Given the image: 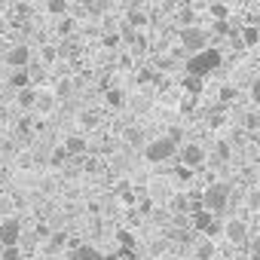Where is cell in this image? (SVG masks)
<instances>
[{
  "mask_svg": "<svg viewBox=\"0 0 260 260\" xmlns=\"http://www.w3.org/2000/svg\"><path fill=\"white\" fill-rule=\"evenodd\" d=\"M220 61H223L220 49L208 46V49H202V52H196V55L187 58V74L190 77H208V74H214L220 68Z\"/></svg>",
  "mask_w": 260,
  "mask_h": 260,
  "instance_id": "obj_1",
  "label": "cell"
},
{
  "mask_svg": "<svg viewBox=\"0 0 260 260\" xmlns=\"http://www.w3.org/2000/svg\"><path fill=\"white\" fill-rule=\"evenodd\" d=\"M175 153H178V138H172V135L153 138V141L144 147V159H147V162H153V166H159V162H169Z\"/></svg>",
  "mask_w": 260,
  "mask_h": 260,
  "instance_id": "obj_2",
  "label": "cell"
},
{
  "mask_svg": "<svg viewBox=\"0 0 260 260\" xmlns=\"http://www.w3.org/2000/svg\"><path fill=\"white\" fill-rule=\"evenodd\" d=\"M226 205H230V184L214 181V184H208V187L202 190V208H205V211L220 214Z\"/></svg>",
  "mask_w": 260,
  "mask_h": 260,
  "instance_id": "obj_3",
  "label": "cell"
},
{
  "mask_svg": "<svg viewBox=\"0 0 260 260\" xmlns=\"http://www.w3.org/2000/svg\"><path fill=\"white\" fill-rule=\"evenodd\" d=\"M208 40H211V31H208V28H202V25L181 28V46H184L190 55H196V52L208 49Z\"/></svg>",
  "mask_w": 260,
  "mask_h": 260,
  "instance_id": "obj_4",
  "label": "cell"
},
{
  "mask_svg": "<svg viewBox=\"0 0 260 260\" xmlns=\"http://www.w3.org/2000/svg\"><path fill=\"white\" fill-rule=\"evenodd\" d=\"M223 239L230 245H248L251 239V223L245 217H226L223 220Z\"/></svg>",
  "mask_w": 260,
  "mask_h": 260,
  "instance_id": "obj_5",
  "label": "cell"
},
{
  "mask_svg": "<svg viewBox=\"0 0 260 260\" xmlns=\"http://www.w3.org/2000/svg\"><path fill=\"white\" fill-rule=\"evenodd\" d=\"M193 226H196L199 233H205V236H217V233L223 230V223L217 220V214H211V211H205V208H196Z\"/></svg>",
  "mask_w": 260,
  "mask_h": 260,
  "instance_id": "obj_6",
  "label": "cell"
},
{
  "mask_svg": "<svg viewBox=\"0 0 260 260\" xmlns=\"http://www.w3.org/2000/svg\"><path fill=\"white\" fill-rule=\"evenodd\" d=\"M19 242H22V223H19L16 217H10V220L0 223V245H4V248H13V245H19Z\"/></svg>",
  "mask_w": 260,
  "mask_h": 260,
  "instance_id": "obj_7",
  "label": "cell"
},
{
  "mask_svg": "<svg viewBox=\"0 0 260 260\" xmlns=\"http://www.w3.org/2000/svg\"><path fill=\"white\" fill-rule=\"evenodd\" d=\"M7 64H10L13 71H28V64H31V49H28L25 43L13 46V49L7 52Z\"/></svg>",
  "mask_w": 260,
  "mask_h": 260,
  "instance_id": "obj_8",
  "label": "cell"
},
{
  "mask_svg": "<svg viewBox=\"0 0 260 260\" xmlns=\"http://www.w3.org/2000/svg\"><path fill=\"white\" fill-rule=\"evenodd\" d=\"M205 147H199V144H184L181 147V162H184V169H199L202 162H205Z\"/></svg>",
  "mask_w": 260,
  "mask_h": 260,
  "instance_id": "obj_9",
  "label": "cell"
},
{
  "mask_svg": "<svg viewBox=\"0 0 260 260\" xmlns=\"http://www.w3.org/2000/svg\"><path fill=\"white\" fill-rule=\"evenodd\" d=\"M55 104H58V95H55V89H43V86H37V113H52L55 110Z\"/></svg>",
  "mask_w": 260,
  "mask_h": 260,
  "instance_id": "obj_10",
  "label": "cell"
},
{
  "mask_svg": "<svg viewBox=\"0 0 260 260\" xmlns=\"http://www.w3.org/2000/svg\"><path fill=\"white\" fill-rule=\"evenodd\" d=\"M16 104H19L22 110H34V107H37V86L19 89V92H16Z\"/></svg>",
  "mask_w": 260,
  "mask_h": 260,
  "instance_id": "obj_11",
  "label": "cell"
},
{
  "mask_svg": "<svg viewBox=\"0 0 260 260\" xmlns=\"http://www.w3.org/2000/svg\"><path fill=\"white\" fill-rule=\"evenodd\" d=\"M61 147H64V150H68V153H71V156H83V153H86V150H89V141H86V138H83V135H68V138H64V144H61Z\"/></svg>",
  "mask_w": 260,
  "mask_h": 260,
  "instance_id": "obj_12",
  "label": "cell"
},
{
  "mask_svg": "<svg viewBox=\"0 0 260 260\" xmlns=\"http://www.w3.org/2000/svg\"><path fill=\"white\" fill-rule=\"evenodd\" d=\"M71 260H104V254L95 245H77L71 251Z\"/></svg>",
  "mask_w": 260,
  "mask_h": 260,
  "instance_id": "obj_13",
  "label": "cell"
},
{
  "mask_svg": "<svg viewBox=\"0 0 260 260\" xmlns=\"http://www.w3.org/2000/svg\"><path fill=\"white\" fill-rule=\"evenodd\" d=\"M10 86H13L16 92H19V89H28V86H31V74H28V71H13Z\"/></svg>",
  "mask_w": 260,
  "mask_h": 260,
  "instance_id": "obj_14",
  "label": "cell"
},
{
  "mask_svg": "<svg viewBox=\"0 0 260 260\" xmlns=\"http://www.w3.org/2000/svg\"><path fill=\"white\" fill-rule=\"evenodd\" d=\"M125 25H128V28H144V25H147V16H144L141 10H128V13H125Z\"/></svg>",
  "mask_w": 260,
  "mask_h": 260,
  "instance_id": "obj_15",
  "label": "cell"
},
{
  "mask_svg": "<svg viewBox=\"0 0 260 260\" xmlns=\"http://www.w3.org/2000/svg\"><path fill=\"white\" fill-rule=\"evenodd\" d=\"M116 242L125 248V254H132V248H135V236L128 233V230H122V233H116Z\"/></svg>",
  "mask_w": 260,
  "mask_h": 260,
  "instance_id": "obj_16",
  "label": "cell"
},
{
  "mask_svg": "<svg viewBox=\"0 0 260 260\" xmlns=\"http://www.w3.org/2000/svg\"><path fill=\"white\" fill-rule=\"evenodd\" d=\"M46 13L64 16V13H68V0H46Z\"/></svg>",
  "mask_w": 260,
  "mask_h": 260,
  "instance_id": "obj_17",
  "label": "cell"
},
{
  "mask_svg": "<svg viewBox=\"0 0 260 260\" xmlns=\"http://www.w3.org/2000/svg\"><path fill=\"white\" fill-rule=\"evenodd\" d=\"M80 122H83L86 128H95V125L101 122V116H98V110H83V113H80Z\"/></svg>",
  "mask_w": 260,
  "mask_h": 260,
  "instance_id": "obj_18",
  "label": "cell"
},
{
  "mask_svg": "<svg viewBox=\"0 0 260 260\" xmlns=\"http://www.w3.org/2000/svg\"><path fill=\"white\" fill-rule=\"evenodd\" d=\"M55 58H58V49H55V46H49V43L40 46V61H43V64H52Z\"/></svg>",
  "mask_w": 260,
  "mask_h": 260,
  "instance_id": "obj_19",
  "label": "cell"
},
{
  "mask_svg": "<svg viewBox=\"0 0 260 260\" xmlns=\"http://www.w3.org/2000/svg\"><path fill=\"white\" fill-rule=\"evenodd\" d=\"M184 89L190 92V95H196V92H202V77H184Z\"/></svg>",
  "mask_w": 260,
  "mask_h": 260,
  "instance_id": "obj_20",
  "label": "cell"
},
{
  "mask_svg": "<svg viewBox=\"0 0 260 260\" xmlns=\"http://www.w3.org/2000/svg\"><path fill=\"white\" fill-rule=\"evenodd\" d=\"M196 257H199V260H211V257H214V245H211V242L196 245Z\"/></svg>",
  "mask_w": 260,
  "mask_h": 260,
  "instance_id": "obj_21",
  "label": "cell"
},
{
  "mask_svg": "<svg viewBox=\"0 0 260 260\" xmlns=\"http://www.w3.org/2000/svg\"><path fill=\"white\" fill-rule=\"evenodd\" d=\"M242 40H245V46H254L260 40V28H245L242 31Z\"/></svg>",
  "mask_w": 260,
  "mask_h": 260,
  "instance_id": "obj_22",
  "label": "cell"
},
{
  "mask_svg": "<svg viewBox=\"0 0 260 260\" xmlns=\"http://www.w3.org/2000/svg\"><path fill=\"white\" fill-rule=\"evenodd\" d=\"M245 208H251V211H260V190H251V193L245 196Z\"/></svg>",
  "mask_w": 260,
  "mask_h": 260,
  "instance_id": "obj_23",
  "label": "cell"
},
{
  "mask_svg": "<svg viewBox=\"0 0 260 260\" xmlns=\"http://www.w3.org/2000/svg\"><path fill=\"white\" fill-rule=\"evenodd\" d=\"M122 101H125V95H122L119 89H107V104H110V107H119Z\"/></svg>",
  "mask_w": 260,
  "mask_h": 260,
  "instance_id": "obj_24",
  "label": "cell"
},
{
  "mask_svg": "<svg viewBox=\"0 0 260 260\" xmlns=\"http://www.w3.org/2000/svg\"><path fill=\"white\" fill-rule=\"evenodd\" d=\"M68 159H71V153H68L64 147H55V150H52V166H64Z\"/></svg>",
  "mask_w": 260,
  "mask_h": 260,
  "instance_id": "obj_25",
  "label": "cell"
},
{
  "mask_svg": "<svg viewBox=\"0 0 260 260\" xmlns=\"http://www.w3.org/2000/svg\"><path fill=\"white\" fill-rule=\"evenodd\" d=\"M64 242H68V233H55V236L49 239V251H58V248H64Z\"/></svg>",
  "mask_w": 260,
  "mask_h": 260,
  "instance_id": "obj_26",
  "label": "cell"
},
{
  "mask_svg": "<svg viewBox=\"0 0 260 260\" xmlns=\"http://www.w3.org/2000/svg\"><path fill=\"white\" fill-rule=\"evenodd\" d=\"M19 257H22L19 245H13V248H4V254H0V260H19Z\"/></svg>",
  "mask_w": 260,
  "mask_h": 260,
  "instance_id": "obj_27",
  "label": "cell"
},
{
  "mask_svg": "<svg viewBox=\"0 0 260 260\" xmlns=\"http://www.w3.org/2000/svg\"><path fill=\"white\" fill-rule=\"evenodd\" d=\"M172 208L175 211H187V196H175L172 199Z\"/></svg>",
  "mask_w": 260,
  "mask_h": 260,
  "instance_id": "obj_28",
  "label": "cell"
},
{
  "mask_svg": "<svg viewBox=\"0 0 260 260\" xmlns=\"http://www.w3.org/2000/svg\"><path fill=\"white\" fill-rule=\"evenodd\" d=\"M55 95H58V98L71 95V83H68V80H61V83H58V89H55Z\"/></svg>",
  "mask_w": 260,
  "mask_h": 260,
  "instance_id": "obj_29",
  "label": "cell"
},
{
  "mask_svg": "<svg viewBox=\"0 0 260 260\" xmlns=\"http://www.w3.org/2000/svg\"><path fill=\"white\" fill-rule=\"evenodd\" d=\"M251 101H254V104L260 107V80H257V83L251 86Z\"/></svg>",
  "mask_w": 260,
  "mask_h": 260,
  "instance_id": "obj_30",
  "label": "cell"
},
{
  "mask_svg": "<svg viewBox=\"0 0 260 260\" xmlns=\"http://www.w3.org/2000/svg\"><path fill=\"white\" fill-rule=\"evenodd\" d=\"M10 208H13V202H10V199H7V196H0V211H4V214H7V211H10Z\"/></svg>",
  "mask_w": 260,
  "mask_h": 260,
  "instance_id": "obj_31",
  "label": "cell"
},
{
  "mask_svg": "<svg viewBox=\"0 0 260 260\" xmlns=\"http://www.w3.org/2000/svg\"><path fill=\"white\" fill-rule=\"evenodd\" d=\"M211 16H214V19H223V16H226V10H223V7H211Z\"/></svg>",
  "mask_w": 260,
  "mask_h": 260,
  "instance_id": "obj_32",
  "label": "cell"
},
{
  "mask_svg": "<svg viewBox=\"0 0 260 260\" xmlns=\"http://www.w3.org/2000/svg\"><path fill=\"white\" fill-rule=\"evenodd\" d=\"M116 43H119V37H116V34H107V37H104V46H116Z\"/></svg>",
  "mask_w": 260,
  "mask_h": 260,
  "instance_id": "obj_33",
  "label": "cell"
},
{
  "mask_svg": "<svg viewBox=\"0 0 260 260\" xmlns=\"http://www.w3.org/2000/svg\"><path fill=\"white\" fill-rule=\"evenodd\" d=\"M217 156L226 159V156H230V147H226V144H217Z\"/></svg>",
  "mask_w": 260,
  "mask_h": 260,
  "instance_id": "obj_34",
  "label": "cell"
},
{
  "mask_svg": "<svg viewBox=\"0 0 260 260\" xmlns=\"http://www.w3.org/2000/svg\"><path fill=\"white\" fill-rule=\"evenodd\" d=\"M128 7H132V10H141V0H128Z\"/></svg>",
  "mask_w": 260,
  "mask_h": 260,
  "instance_id": "obj_35",
  "label": "cell"
},
{
  "mask_svg": "<svg viewBox=\"0 0 260 260\" xmlns=\"http://www.w3.org/2000/svg\"><path fill=\"white\" fill-rule=\"evenodd\" d=\"M181 4H190V0H181Z\"/></svg>",
  "mask_w": 260,
  "mask_h": 260,
  "instance_id": "obj_36",
  "label": "cell"
},
{
  "mask_svg": "<svg viewBox=\"0 0 260 260\" xmlns=\"http://www.w3.org/2000/svg\"><path fill=\"white\" fill-rule=\"evenodd\" d=\"M89 4H98V0H89Z\"/></svg>",
  "mask_w": 260,
  "mask_h": 260,
  "instance_id": "obj_37",
  "label": "cell"
}]
</instances>
